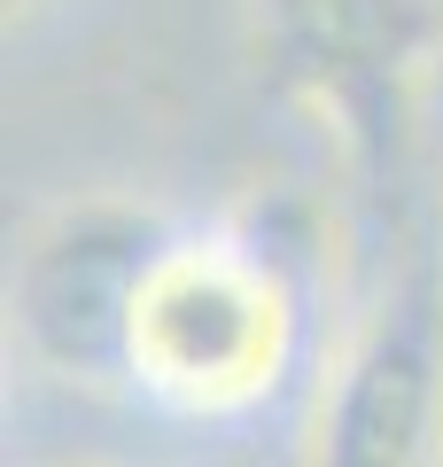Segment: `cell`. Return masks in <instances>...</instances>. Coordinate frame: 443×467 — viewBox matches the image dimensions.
<instances>
[{
	"label": "cell",
	"instance_id": "cell-1",
	"mask_svg": "<svg viewBox=\"0 0 443 467\" xmlns=\"http://www.w3.org/2000/svg\"><path fill=\"white\" fill-rule=\"evenodd\" d=\"M304 281L312 265L273 250L242 218L218 234H180L132 319V382L202 420L264 405L304 343Z\"/></svg>",
	"mask_w": 443,
	"mask_h": 467
},
{
	"label": "cell",
	"instance_id": "cell-2",
	"mask_svg": "<svg viewBox=\"0 0 443 467\" xmlns=\"http://www.w3.org/2000/svg\"><path fill=\"white\" fill-rule=\"evenodd\" d=\"M257 86L335 140L343 171L389 195L420 149L443 63V0H249Z\"/></svg>",
	"mask_w": 443,
	"mask_h": 467
},
{
	"label": "cell",
	"instance_id": "cell-3",
	"mask_svg": "<svg viewBox=\"0 0 443 467\" xmlns=\"http://www.w3.org/2000/svg\"><path fill=\"white\" fill-rule=\"evenodd\" d=\"M180 234L164 211L132 195H78L55 202L16 250L8 273V319L16 350L47 382L101 389L125 374L132 382V319H140L148 273L164 265Z\"/></svg>",
	"mask_w": 443,
	"mask_h": 467
},
{
	"label": "cell",
	"instance_id": "cell-4",
	"mask_svg": "<svg viewBox=\"0 0 443 467\" xmlns=\"http://www.w3.org/2000/svg\"><path fill=\"white\" fill-rule=\"evenodd\" d=\"M304 467H443V257L405 265L350 319Z\"/></svg>",
	"mask_w": 443,
	"mask_h": 467
},
{
	"label": "cell",
	"instance_id": "cell-5",
	"mask_svg": "<svg viewBox=\"0 0 443 467\" xmlns=\"http://www.w3.org/2000/svg\"><path fill=\"white\" fill-rule=\"evenodd\" d=\"M32 8H39V0H8V24H24V16H32Z\"/></svg>",
	"mask_w": 443,
	"mask_h": 467
},
{
	"label": "cell",
	"instance_id": "cell-6",
	"mask_svg": "<svg viewBox=\"0 0 443 467\" xmlns=\"http://www.w3.org/2000/svg\"><path fill=\"white\" fill-rule=\"evenodd\" d=\"M78 467H94V460H78Z\"/></svg>",
	"mask_w": 443,
	"mask_h": 467
}]
</instances>
